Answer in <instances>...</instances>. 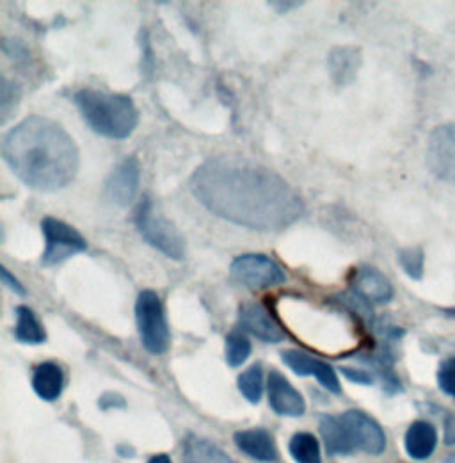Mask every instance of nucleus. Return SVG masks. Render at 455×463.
<instances>
[{"label":"nucleus","instance_id":"obj_1","mask_svg":"<svg viewBox=\"0 0 455 463\" xmlns=\"http://www.w3.org/2000/svg\"><path fill=\"white\" fill-rule=\"evenodd\" d=\"M190 191L212 214L253 231H283L304 213L283 176L229 156L201 165L190 176Z\"/></svg>","mask_w":455,"mask_h":463},{"label":"nucleus","instance_id":"obj_2","mask_svg":"<svg viewBox=\"0 0 455 463\" xmlns=\"http://www.w3.org/2000/svg\"><path fill=\"white\" fill-rule=\"evenodd\" d=\"M2 157L25 185L54 193L79 174L80 156L73 137L54 119L29 116L2 141Z\"/></svg>","mask_w":455,"mask_h":463},{"label":"nucleus","instance_id":"obj_3","mask_svg":"<svg viewBox=\"0 0 455 463\" xmlns=\"http://www.w3.org/2000/svg\"><path fill=\"white\" fill-rule=\"evenodd\" d=\"M73 100L89 128L104 137L125 139L139 123V111L126 95L80 90Z\"/></svg>","mask_w":455,"mask_h":463},{"label":"nucleus","instance_id":"obj_4","mask_svg":"<svg viewBox=\"0 0 455 463\" xmlns=\"http://www.w3.org/2000/svg\"><path fill=\"white\" fill-rule=\"evenodd\" d=\"M134 222L143 239L155 250L174 260H181L185 257V237L164 214L155 211L150 196H144L137 205Z\"/></svg>","mask_w":455,"mask_h":463},{"label":"nucleus","instance_id":"obj_5","mask_svg":"<svg viewBox=\"0 0 455 463\" xmlns=\"http://www.w3.org/2000/svg\"><path fill=\"white\" fill-rule=\"evenodd\" d=\"M135 321L143 346L152 354H162L170 347L171 334L164 305L155 290H143L135 301Z\"/></svg>","mask_w":455,"mask_h":463},{"label":"nucleus","instance_id":"obj_6","mask_svg":"<svg viewBox=\"0 0 455 463\" xmlns=\"http://www.w3.org/2000/svg\"><path fill=\"white\" fill-rule=\"evenodd\" d=\"M231 279L251 290L269 289L286 282L283 268L271 257L262 253H246L237 257L229 268Z\"/></svg>","mask_w":455,"mask_h":463},{"label":"nucleus","instance_id":"obj_7","mask_svg":"<svg viewBox=\"0 0 455 463\" xmlns=\"http://www.w3.org/2000/svg\"><path fill=\"white\" fill-rule=\"evenodd\" d=\"M42 232L45 237V251L42 262L45 266H57L66 259L88 250L84 235L57 218H45L42 222Z\"/></svg>","mask_w":455,"mask_h":463},{"label":"nucleus","instance_id":"obj_8","mask_svg":"<svg viewBox=\"0 0 455 463\" xmlns=\"http://www.w3.org/2000/svg\"><path fill=\"white\" fill-rule=\"evenodd\" d=\"M354 448L368 453L381 455L386 449V435L383 428L365 411L348 410L340 417Z\"/></svg>","mask_w":455,"mask_h":463},{"label":"nucleus","instance_id":"obj_9","mask_svg":"<svg viewBox=\"0 0 455 463\" xmlns=\"http://www.w3.org/2000/svg\"><path fill=\"white\" fill-rule=\"evenodd\" d=\"M429 170L438 178L455 184V125L447 123L432 130L427 148Z\"/></svg>","mask_w":455,"mask_h":463},{"label":"nucleus","instance_id":"obj_10","mask_svg":"<svg viewBox=\"0 0 455 463\" xmlns=\"http://www.w3.org/2000/svg\"><path fill=\"white\" fill-rule=\"evenodd\" d=\"M240 328L264 343H282L284 330L273 319L269 310L260 303H244L238 312Z\"/></svg>","mask_w":455,"mask_h":463},{"label":"nucleus","instance_id":"obj_11","mask_svg":"<svg viewBox=\"0 0 455 463\" xmlns=\"http://www.w3.org/2000/svg\"><path fill=\"white\" fill-rule=\"evenodd\" d=\"M139 161L135 157H126L107 178L106 196L119 207H128L139 191Z\"/></svg>","mask_w":455,"mask_h":463},{"label":"nucleus","instance_id":"obj_12","mask_svg":"<svg viewBox=\"0 0 455 463\" xmlns=\"http://www.w3.org/2000/svg\"><path fill=\"white\" fill-rule=\"evenodd\" d=\"M282 358L295 374H299V376H315L324 389H328L333 394H340V380H339L335 369L330 364H326L319 358H313V356H310L302 351H295V349L283 351Z\"/></svg>","mask_w":455,"mask_h":463},{"label":"nucleus","instance_id":"obj_13","mask_svg":"<svg viewBox=\"0 0 455 463\" xmlns=\"http://www.w3.org/2000/svg\"><path fill=\"white\" fill-rule=\"evenodd\" d=\"M352 289L358 298L368 305H385L394 299V288L390 280L372 266H363L356 271Z\"/></svg>","mask_w":455,"mask_h":463},{"label":"nucleus","instance_id":"obj_14","mask_svg":"<svg viewBox=\"0 0 455 463\" xmlns=\"http://www.w3.org/2000/svg\"><path fill=\"white\" fill-rule=\"evenodd\" d=\"M269 403L278 415L284 417H299L306 410L304 398L278 371H273L269 374Z\"/></svg>","mask_w":455,"mask_h":463},{"label":"nucleus","instance_id":"obj_15","mask_svg":"<svg viewBox=\"0 0 455 463\" xmlns=\"http://www.w3.org/2000/svg\"><path fill=\"white\" fill-rule=\"evenodd\" d=\"M237 448L258 462H274L278 449L273 435L265 430H244L233 437Z\"/></svg>","mask_w":455,"mask_h":463},{"label":"nucleus","instance_id":"obj_16","mask_svg":"<svg viewBox=\"0 0 455 463\" xmlns=\"http://www.w3.org/2000/svg\"><path fill=\"white\" fill-rule=\"evenodd\" d=\"M404 446H405L407 455L413 460L423 462V460L431 458L432 453L436 451L438 431L431 422L416 420L409 426L405 439H404Z\"/></svg>","mask_w":455,"mask_h":463},{"label":"nucleus","instance_id":"obj_17","mask_svg":"<svg viewBox=\"0 0 455 463\" xmlns=\"http://www.w3.org/2000/svg\"><path fill=\"white\" fill-rule=\"evenodd\" d=\"M64 387V373L56 362H43L34 369L32 389L45 402H56Z\"/></svg>","mask_w":455,"mask_h":463},{"label":"nucleus","instance_id":"obj_18","mask_svg":"<svg viewBox=\"0 0 455 463\" xmlns=\"http://www.w3.org/2000/svg\"><path fill=\"white\" fill-rule=\"evenodd\" d=\"M328 64L333 80L339 86H347L358 75V70L361 66V54L354 47H337L331 51Z\"/></svg>","mask_w":455,"mask_h":463},{"label":"nucleus","instance_id":"obj_19","mask_svg":"<svg viewBox=\"0 0 455 463\" xmlns=\"http://www.w3.org/2000/svg\"><path fill=\"white\" fill-rule=\"evenodd\" d=\"M14 339L22 345H43L47 341V332L38 319V316L29 307H16V326Z\"/></svg>","mask_w":455,"mask_h":463},{"label":"nucleus","instance_id":"obj_20","mask_svg":"<svg viewBox=\"0 0 455 463\" xmlns=\"http://www.w3.org/2000/svg\"><path fill=\"white\" fill-rule=\"evenodd\" d=\"M320 433H322L326 448L331 455H348L356 449L345 426L337 417H322Z\"/></svg>","mask_w":455,"mask_h":463},{"label":"nucleus","instance_id":"obj_21","mask_svg":"<svg viewBox=\"0 0 455 463\" xmlns=\"http://www.w3.org/2000/svg\"><path fill=\"white\" fill-rule=\"evenodd\" d=\"M185 463H237L209 440L190 437L183 448Z\"/></svg>","mask_w":455,"mask_h":463},{"label":"nucleus","instance_id":"obj_22","mask_svg":"<svg viewBox=\"0 0 455 463\" xmlns=\"http://www.w3.org/2000/svg\"><path fill=\"white\" fill-rule=\"evenodd\" d=\"M288 451L297 463H322L319 440L311 433H297L292 437Z\"/></svg>","mask_w":455,"mask_h":463},{"label":"nucleus","instance_id":"obj_23","mask_svg":"<svg viewBox=\"0 0 455 463\" xmlns=\"http://www.w3.org/2000/svg\"><path fill=\"white\" fill-rule=\"evenodd\" d=\"M238 391L249 403H260L264 396V369L260 364L251 365L238 376Z\"/></svg>","mask_w":455,"mask_h":463},{"label":"nucleus","instance_id":"obj_24","mask_svg":"<svg viewBox=\"0 0 455 463\" xmlns=\"http://www.w3.org/2000/svg\"><path fill=\"white\" fill-rule=\"evenodd\" d=\"M251 354V341L242 332H231L227 337V360L231 367L242 365Z\"/></svg>","mask_w":455,"mask_h":463},{"label":"nucleus","instance_id":"obj_25","mask_svg":"<svg viewBox=\"0 0 455 463\" xmlns=\"http://www.w3.org/2000/svg\"><path fill=\"white\" fill-rule=\"evenodd\" d=\"M423 250L422 248H407L402 250L398 255V262L405 275L413 280H422L423 277Z\"/></svg>","mask_w":455,"mask_h":463},{"label":"nucleus","instance_id":"obj_26","mask_svg":"<svg viewBox=\"0 0 455 463\" xmlns=\"http://www.w3.org/2000/svg\"><path fill=\"white\" fill-rule=\"evenodd\" d=\"M438 383L445 394L455 398V358H449L440 365Z\"/></svg>","mask_w":455,"mask_h":463},{"label":"nucleus","instance_id":"obj_27","mask_svg":"<svg viewBox=\"0 0 455 463\" xmlns=\"http://www.w3.org/2000/svg\"><path fill=\"white\" fill-rule=\"evenodd\" d=\"M18 99H20L18 88L14 84H9V80L2 79V99H0L2 100V121L7 119L9 109L16 106Z\"/></svg>","mask_w":455,"mask_h":463},{"label":"nucleus","instance_id":"obj_28","mask_svg":"<svg viewBox=\"0 0 455 463\" xmlns=\"http://www.w3.org/2000/svg\"><path fill=\"white\" fill-rule=\"evenodd\" d=\"M341 374L345 378H348L354 383H361V385H372L374 378L372 374H368L367 371H359V369H350V367H341Z\"/></svg>","mask_w":455,"mask_h":463},{"label":"nucleus","instance_id":"obj_29","mask_svg":"<svg viewBox=\"0 0 455 463\" xmlns=\"http://www.w3.org/2000/svg\"><path fill=\"white\" fill-rule=\"evenodd\" d=\"M0 273H2V282L9 288V289L13 290L14 294H18V296H25L27 294V290L25 288L18 282V279L16 277H13L9 271H7V268H0Z\"/></svg>","mask_w":455,"mask_h":463},{"label":"nucleus","instance_id":"obj_30","mask_svg":"<svg viewBox=\"0 0 455 463\" xmlns=\"http://www.w3.org/2000/svg\"><path fill=\"white\" fill-rule=\"evenodd\" d=\"M100 406H102L104 410H107V408H123V406H125V400H123L119 394L107 392V394L102 396Z\"/></svg>","mask_w":455,"mask_h":463},{"label":"nucleus","instance_id":"obj_31","mask_svg":"<svg viewBox=\"0 0 455 463\" xmlns=\"http://www.w3.org/2000/svg\"><path fill=\"white\" fill-rule=\"evenodd\" d=\"M269 5L278 7L283 13V9L286 11V9H292V7H299L301 2H269Z\"/></svg>","mask_w":455,"mask_h":463},{"label":"nucleus","instance_id":"obj_32","mask_svg":"<svg viewBox=\"0 0 455 463\" xmlns=\"http://www.w3.org/2000/svg\"><path fill=\"white\" fill-rule=\"evenodd\" d=\"M148 463H171V460L168 455H157V457L150 458V462Z\"/></svg>","mask_w":455,"mask_h":463}]
</instances>
